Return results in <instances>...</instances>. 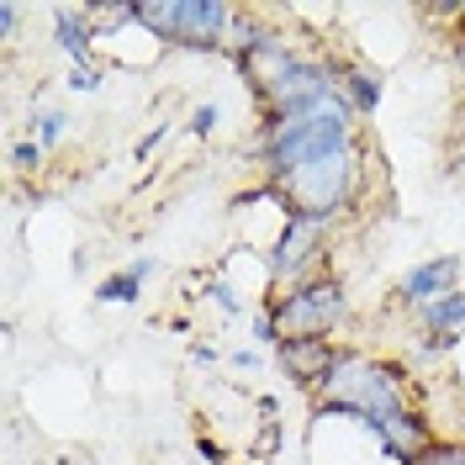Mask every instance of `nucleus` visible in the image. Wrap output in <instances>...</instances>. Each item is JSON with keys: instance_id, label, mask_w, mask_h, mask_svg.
<instances>
[{"instance_id": "7ed1b4c3", "label": "nucleus", "mask_w": 465, "mask_h": 465, "mask_svg": "<svg viewBox=\"0 0 465 465\" xmlns=\"http://www.w3.org/2000/svg\"><path fill=\"white\" fill-rule=\"evenodd\" d=\"M365 185H371V148L354 143L344 153H328L318 164H307L302 174H291L281 191H286L291 206L318 212L328 223H344L349 212L365 202Z\"/></svg>"}, {"instance_id": "f257e3e1", "label": "nucleus", "mask_w": 465, "mask_h": 465, "mask_svg": "<svg viewBox=\"0 0 465 465\" xmlns=\"http://www.w3.org/2000/svg\"><path fill=\"white\" fill-rule=\"evenodd\" d=\"M365 143L360 138V116L349 112L344 90H333L328 101L307 106V112H291L281 122H260L254 127V159H260V185H286L291 174H302L307 164H318L328 153H344V148Z\"/></svg>"}, {"instance_id": "f8f14e48", "label": "nucleus", "mask_w": 465, "mask_h": 465, "mask_svg": "<svg viewBox=\"0 0 465 465\" xmlns=\"http://www.w3.org/2000/svg\"><path fill=\"white\" fill-rule=\"evenodd\" d=\"M54 48L69 64L95 58V27L85 22V5H54Z\"/></svg>"}, {"instance_id": "a211bd4d", "label": "nucleus", "mask_w": 465, "mask_h": 465, "mask_svg": "<svg viewBox=\"0 0 465 465\" xmlns=\"http://www.w3.org/2000/svg\"><path fill=\"white\" fill-rule=\"evenodd\" d=\"M217 122H223V106H217V101H202V106L191 112V138H212Z\"/></svg>"}, {"instance_id": "412c9836", "label": "nucleus", "mask_w": 465, "mask_h": 465, "mask_svg": "<svg viewBox=\"0 0 465 465\" xmlns=\"http://www.w3.org/2000/svg\"><path fill=\"white\" fill-rule=\"evenodd\" d=\"M22 16H27L22 5H11V0H0V32H5V43L16 37V27H22Z\"/></svg>"}, {"instance_id": "5701e85b", "label": "nucleus", "mask_w": 465, "mask_h": 465, "mask_svg": "<svg viewBox=\"0 0 465 465\" xmlns=\"http://www.w3.org/2000/svg\"><path fill=\"white\" fill-rule=\"evenodd\" d=\"M191 365H217V344H191Z\"/></svg>"}, {"instance_id": "39448f33", "label": "nucleus", "mask_w": 465, "mask_h": 465, "mask_svg": "<svg viewBox=\"0 0 465 465\" xmlns=\"http://www.w3.org/2000/svg\"><path fill=\"white\" fill-rule=\"evenodd\" d=\"M333 228H339V223H328V217H318V212L291 206L286 232H281L275 249L264 254V270H270L275 291L302 286V281H312V275H328V238H333Z\"/></svg>"}, {"instance_id": "20e7f679", "label": "nucleus", "mask_w": 465, "mask_h": 465, "mask_svg": "<svg viewBox=\"0 0 465 465\" xmlns=\"http://www.w3.org/2000/svg\"><path fill=\"white\" fill-rule=\"evenodd\" d=\"M270 312H275V328H281V344L286 339H339L354 318V302H349L344 275H312L302 286H286L275 296H264Z\"/></svg>"}, {"instance_id": "423d86ee", "label": "nucleus", "mask_w": 465, "mask_h": 465, "mask_svg": "<svg viewBox=\"0 0 465 465\" xmlns=\"http://www.w3.org/2000/svg\"><path fill=\"white\" fill-rule=\"evenodd\" d=\"M238 5L228 0H174V32L170 48H191V54H223Z\"/></svg>"}, {"instance_id": "9b49d317", "label": "nucleus", "mask_w": 465, "mask_h": 465, "mask_svg": "<svg viewBox=\"0 0 465 465\" xmlns=\"http://www.w3.org/2000/svg\"><path fill=\"white\" fill-rule=\"evenodd\" d=\"M412 328H418V333H429V339H439L444 349H455L465 339V286L450 291V296H439L434 307L412 312Z\"/></svg>"}, {"instance_id": "9d476101", "label": "nucleus", "mask_w": 465, "mask_h": 465, "mask_svg": "<svg viewBox=\"0 0 465 465\" xmlns=\"http://www.w3.org/2000/svg\"><path fill=\"white\" fill-rule=\"evenodd\" d=\"M153 275H159V260H153V254H138V260H127L122 270H112L90 296H95L101 307H138V302H143V286Z\"/></svg>"}, {"instance_id": "aec40b11", "label": "nucleus", "mask_w": 465, "mask_h": 465, "mask_svg": "<svg viewBox=\"0 0 465 465\" xmlns=\"http://www.w3.org/2000/svg\"><path fill=\"white\" fill-rule=\"evenodd\" d=\"M170 133H174L170 122H159V127H148L143 138H138V148H133V153H138V164H143V159H148V153H153L159 143H170Z\"/></svg>"}, {"instance_id": "1a4fd4ad", "label": "nucleus", "mask_w": 465, "mask_h": 465, "mask_svg": "<svg viewBox=\"0 0 465 465\" xmlns=\"http://www.w3.org/2000/svg\"><path fill=\"white\" fill-rule=\"evenodd\" d=\"M339 90H344L349 112L360 116H376L381 101H386V80H381V69L371 58H339Z\"/></svg>"}, {"instance_id": "6e6552de", "label": "nucleus", "mask_w": 465, "mask_h": 465, "mask_svg": "<svg viewBox=\"0 0 465 465\" xmlns=\"http://www.w3.org/2000/svg\"><path fill=\"white\" fill-rule=\"evenodd\" d=\"M339 339H286V344H275V365H281V376L296 386V391H318L322 376L333 371V360H339Z\"/></svg>"}, {"instance_id": "f3484780", "label": "nucleus", "mask_w": 465, "mask_h": 465, "mask_svg": "<svg viewBox=\"0 0 465 465\" xmlns=\"http://www.w3.org/2000/svg\"><path fill=\"white\" fill-rule=\"evenodd\" d=\"M206 296H212L228 318H238V312H243V296H232V286L223 281V275H206Z\"/></svg>"}, {"instance_id": "b1692460", "label": "nucleus", "mask_w": 465, "mask_h": 465, "mask_svg": "<svg viewBox=\"0 0 465 465\" xmlns=\"http://www.w3.org/2000/svg\"><path fill=\"white\" fill-rule=\"evenodd\" d=\"M455 69H460V85H465V43H455Z\"/></svg>"}, {"instance_id": "f03ea898", "label": "nucleus", "mask_w": 465, "mask_h": 465, "mask_svg": "<svg viewBox=\"0 0 465 465\" xmlns=\"http://www.w3.org/2000/svg\"><path fill=\"white\" fill-rule=\"evenodd\" d=\"M312 407L354 412V418L376 423V418H391V412L418 407V376L407 371L402 360H386V354L344 344L339 360H333V371H328L322 386L312 391Z\"/></svg>"}, {"instance_id": "4468645a", "label": "nucleus", "mask_w": 465, "mask_h": 465, "mask_svg": "<svg viewBox=\"0 0 465 465\" xmlns=\"http://www.w3.org/2000/svg\"><path fill=\"white\" fill-rule=\"evenodd\" d=\"M101 85H106V64H101V58L69 64V74H64V90H69V95H95Z\"/></svg>"}, {"instance_id": "2eb2a0df", "label": "nucleus", "mask_w": 465, "mask_h": 465, "mask_svg": "<svg viewBox=\"0 0 465 465\" xmlns=\"http://www.w3.org/2000/svg\"><path fill=\"white\" fill-rule=\"evenodd\" d=\"M249 339H254V344H264V349L281 344V328H275L270 302H254V307H249Z\"/></svg>"}, {"instance_id": "0eeeda50", "label": "nucleus", "mask_w": 465, "mask_h": 465, "mask_svg": "<svg viewBox=\"0 0 465 465\" xmlns=\"http://www.w3.org/2000/svg\"><path fill=\"white\" fill-rule=\"evenodd\" d=\"M460 275H465V254L460 249L434 254V260H418L412 270H402V281H397V307L423 312V307H434L439 296L460 291Z\"/></svg>"}, {"instance_id": "dca6fc26", "label": "nucleus", "mask_w": 465, "mask_h": 465, "mask_svg": "<svg viewBox=\"0 0 465 465\" xmlns=\"http://www.w3.org/2000/svg\"><path fill=\"white\" fill-rule=\"evenodd\" d=\"M43 159H48V148H43V143H32V138H22V143H11V170H16V174L43 170Z\"/></svg>"}, {"instance_id": "ddd939ff", "label": "nucleus", "mask_w": 465, "mask_h": 465, "mask_svg": "<svg viewBox=\"0 0 465 465\" xmlns=\"http://www.w3.org/2000/svg\"><path fill=\"white\" fill-rule=\"evenodd\" d=\"M64 138H69V112H58V106H37V116H32V143L58 148Z\"/></svg>"}, {"instance_id": "6ab92c4d", "label": "nucleus", "mask_w": 465, "mask_h": 465, "mask_svg": "<svg viewBox=\"0 0 465 465\" xmlns=\"http://www.w3.org/2000/svg\"><path fill=\"white\" fill-rule=\"evenodd\" d=\"M418 465H465V444H460V439H439Z\"/></svg>"}, {"instance_id": "4be33fe9", "label": "nucleus", "mask_w": 465, "mask_h": 465, "mask_svg": "<svg viewBox=\"0 0 465 465\" xmlns=\"http://www.w3.org/2000/svg\"><path fill=\"white\" fill-rule=\"evenodd\" d=\"M228 365H232V371H249V376H254V371H260V349H232Z\"/></svg>"}]
</instances>
